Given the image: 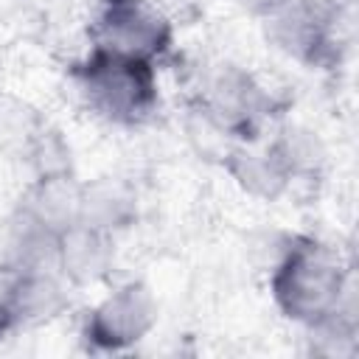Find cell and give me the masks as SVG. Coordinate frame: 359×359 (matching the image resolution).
Segmentation results:
<instances>
[{
	"instance_id": "52a82bcc",
	"label": "cell",
	"mask_w": 359,
	"mask_h": 359,
	"mask_svg": "<svg viewBox=\"0 0 359 359\" xmlns=\"http://www.w3.org/2000/svg\"><path fill=\"white\" fill-rule=\"evenodd\" d=\"M81 185L67 168L39 174L22 194L20 213L53 236L76 227L81 219Z\"/></svg>"
},
{
	"instance_id": "8992f818",
	"label": "cell",
	"mask_w": 359,
	"mask_h": 359,
	"mask_svg": "<svg viewBox=\"0 0 359 359\" xmlns=\"http://www.w3.org/2000/svg\"><path fill=\"white\" fill-rule=\"evenodd\" d=\"M199 104L233 135L247 137L266 115H269V95L266 90L241 67L219 65L199 95Z\"/></svg>"
},
{
	"instance_id": "4fadbf2b",
	"label": "cell",
	"mask_w": 359,
	"mask_h": 359,
	"mask_svg": "<svg viewBox=\"0 0 359 359\" xmlns=\"http://www.w3.org/2000/svg\"><path fill=\"white\" fill-rule=\"evenodd\" d=\"M309 331V348L317 356L328 359H342L356 353V314H353V300L337 309L334 314L317 320L314 325H306Z\"/></svg>"
},
{
	"instance_id": "5b68a950",
	"label": "cell",
	"mask_w": 359,
	"mask_h": 359,
	"mask_svg": "<svg viewBox=\"0 0 359 359\" xmlns=\"http://www.w3.org/2000/svg\"><path fill=\"white\" fill-rule=\"evenodd\" d=\"M264 34L283 56L320 65L334 45V17L317 0H280L264 17Z\"/></svg>"
},
{
	"instance_id": "5bb4252c",
	"label": "cell",
	"mask_w": 359,
	"mask_h": 359,
	"mask_svg": "<svg viewBox=\"0 0 359 359\" xmlns=\"http://www.w3.org/2000/svg\"><path fill=\"white\" fill-rule=\"evenodd\" d=\"M185 132H188V140H191V146L196 149V154L205 157V160H219V163H224V157H227L230 149L236 146V143H233L236 137H233L199 101L188 109Z\"/></svg>"
},
{
	"instance_id": "9a60e30c",
	"label": "cell",
	"mask_w": 359,
	"mask_h": 359,
	"mask_svg": "<svg viewBox=\"0 0 359 359\" xmlns=\"http://www.w3.org/2000/svg\"><path fill=\"white\" fill-rule=\"evenodd\" d=\"M42 135H45V129L39 126L36 115L25 104L11 101V98L0 101V143L3 146L22 149V154L31 157V151Z\"/></svg>"
},
{
	"instance_id": "6da1fadb",
	"label": "cell",
	"mask_w": 359,
	"mask_h": 359,
	"mask_svg": "<svg viewBox=\"0 0 359 359\" xmlns=\"http://www.w3.org/2000/svg\"><path fill=\"white\" fill-rule=\"evenodd\" d=\"M269 286L283 317L303 328L353 300L351 266L317 238H289L272 264Z\"/></svg>"
},
{
	"instance_id": "7c38bea8",
	"label": "cell",
	"mask_w": 359,
	"mask_h": 359,
	"mask_svg": "<svg viewBox=\"0 0 359 359\" xmlns=\"http://www.w3.org/2000/svg\"><path fill=\"white\" fill-rule=\"evenodd\" d=\"M269 143L278 151V157L283 160L292 182L300 177H317L320 168L325 165V146L317 137V132H311L306 126L286 123L278 129V135Z\"/></svg>"
},
{
	"instance_id": "ba28073f",
	"label": "cell",
	"mask_w": 359,
	"mask_h": 359,
	"mask_svg": "<svg viewBox=\"0 0 359 359\" xmlns=\"http://www.w3.org/2000/svg\"><path fill=\"white\" fill-rule=\"evenodd\" d=\"M67 297L53 269L14 275L8 294L0 300V331L14 325H31L56 317Z\"/></svg>"
},
{
	"instance_id": "7a4b0ae2",
	"label": "cell",
	"mask_w": 359,
	"mask_h": 359,
	"mask_svg": "<svg viewBox=\"0 0 359 359\" xmlns=\"http://www.w3.org/2000/svg\"><path fill=\"white\" fill-rule=\"evenodd\" d=\"M73 81L84 104L109 123L135 126L157 107V73L151 62L90 48L73 67Z\"/></svg>"
},
{
	"instance_id": "277c9868",
	"label": "cell",
	"mask_w": 359,
	"mask_h": 359,
	"mask_svg": "<svg viewBox=\"0 0 359 359\" xmlns=\"http://www.w3.org/2000/svg\"><path fill=\"white\" fill-rule=\"evenodd\" d=\"M157 325V300L140 280L109 292L87 317L84 337L98 351H123L140 342Z\"/></svg>"
},
{
	"instance_id": "30bf717a",
	"label": "cell",
	"mask_w": 359,
	"mask_h": 359,
	"mask_svg": "<svg viewBox=\"0 0 359 359\" xmlns=\"http://www.w3.org/2000/svg\"><path fill=\"white\" fill-rule=\"evenodd\" d=\"M222 165L236 180V185L255 199L272 202V199L283 196L292 185V177H289L283 160L278 157V151L272 149V143H266L261 149L236 143Z\"/></svg>"
},
{
	"instance_id": "9c48e42d",
	"label": "cell",
	"mask_w": 359,
	"mask_h": 359,
	"mask_svg": "<svg viewBox=\"0 0 359 359\" xmlns=\"http://www.w3.org/2000/svg\"><path fill=\"white\" fill-rule=\"evenodd\" d=\"M112 266V236L76 224L65 230L56 241V269L70 283L87 286L107 278Z\"/></svg>"
},
{
	"instance_id": "8fae6325",
	"label": "cell",
	"mask_w": 359,
	"mask_h": 359,
	"mask_svg": "<svg viewBox=\"0 0 359 359\" xmlns=\"http://www.w3.org/2000/svg\"><path fill=\"white\" fill-rule=\"evenodd\" d=\"M137 216V202L129 185L121 180H93L81 185V219L79 224H87L101 233H118L129 227Z\"/></svg>"
},
{
	"instance_id": "3957f363",
	"label": "cell",
	"mask_w": 359,
	"mask_h": 359,
	"mask_svg": "<svg viewBox=\"0 0 359 359\" xmlns=\"http://www.w3.org/2000/svg\"><path fill=\"white\" fill-rule=\"evenodd\" d=\"M90 36L95 50L154 65L171 48V22L149 0H101Z\"/></svg>"
},
{
	"instance_id": "2e32d148",
	"label": "cell",
	"mask_w": 359,
	"mask_h": 359,
	"mask_svg": "<svg viewBox=\"0 0 359 359\" xmlns=\"http://www.w3.org/2000/svg\"><path fill=\"white\" fill-rule=\"evenodd\" d=\"M233 6H238L241 11H250V14H255V17H264L269 8H275L280 0H230Z\"/></svg>"
}]
</instances>
